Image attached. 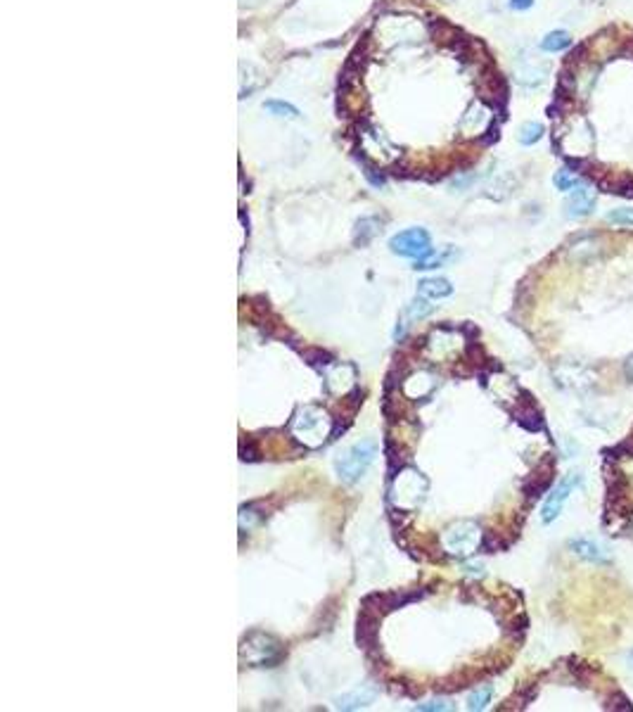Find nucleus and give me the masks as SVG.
<instances>
[{
    "mask_svg": "<svg viewBox=\"0 0 633 712\" xmlns=\"http://www.w3.org/2000/svg\"><path fill=\"white\" fill-rule=\"evenodd\" d=\"M289 432L307 449H318L330 437L332 418L327 416V411L318 409V406H299L292 423H289Z\"/></svg>",
    "mask_w": 633,
    "mask_h": 712,
    "instance_id": "obj_1",
    "label": "nucleus"
},
{
    "mask_svg": "<svg viewBox=\"0 0 633 712\" xmlns=\"http://www.w3.org/2000/svg\"><path fill=\"white\" fill-rule=\"evenodd\" d=\"M427 494V480L422 478L420 470L406 468L399 473V478L391 485V503L401 511H413L420 506V501Z\"/></svg>",
    "mask_w": 633,
    "mask_h": 712,
    "instance_id": "obj_2",
    "label": "nucleus"
},
{
    "mask_svg": "<svg viewBox=\"0 0 633 712\" xmlns=\"http://www.w3.org/2000/svg\"><path fill=\"white\" fill-rule=\"evenodd\" d=\"M377 456V444L373 440H363L353 447H349L344 454L335 461V470L340 475V480L344 482H356L363 473L370 468V463Z\"/></svg>",
    "mask_w": 633,
    "mask_h": 712,
    "instance_id": "obj_3",
    "label": "nucleus"
},
{
    "mask_svg": "<svg viewBox=\"0 0 633 712\" xmlns=\"http://www.w3.org/2000/svg\"><path fill=\"white\" fill-rule=\"evenodd\" d=\"M444 549L448 551L455 558H468L481 546V529L470 520H460L455 525L446 527L442 537Z\"/></svg>",
    "mask_w": 633,
    "mask_h": 712,
    "instance_id": "obj_4",
    "label": "nucleus"
},
{
    "mask_svg": "<svg viewBox=\"0 0 633 712\" xmlns=\"http://www.w3.org/2000/svg\"><path fill=\"white\" fill-rule=\"evenodd\" d=\"M282 655V649L278 644V639H273L271 634H249L242 641V649H240V658L251 667H264V665H273L278 662Z\"/></svg>",
    "mask_w": 633,
    "mask_h": 712,
    "instance_id": "obj_5",
    "label": "nucleus"
},
{
    "mask_svg": "<svg viewBox=\"0 0 633 712\" xmlns=\"http://www.w3.org/2000/svg\"><path fill=\"white\" fill-rule=\"evenodd\" d=\"M389 250L399 256H408V259H425L432 254V240L425 228H408V231L396 233L389 240Z\"/></svg>",
    "mask_w": 633,
    "mask_h": 712,
    "instance_id": "obj_6",
    "label": "nucleus"
},
{
    "mask_svg": "<svg viewBox=\"0 0 633 712\" xmlns=\"http://www.w3.org/2000/svg\"><path fill=\"white\" fill-rule=\"evenodd\" d=\"M581 482H583L581 473H570L567 478H562L560 482H557V487L550 491L548 499H546V503H543V508H541V520H543L546 525L555 520V518L560 516L565 501L570 499V494L577 489L579 485H581Z\"/></svg>",
    "mask_w": 633,
    "mask_h": 712,
    "instance_id": "obj_7",
    "label": "nucleus"
},
{
    "mask_svg": "<svg viewBox=\"0 0 633 712\" xmlns=\"http://www.w3.org/2000/svg\"><path fill=\"white\" fill-rule=\"evenodd\" d=\"M595 205V190L586 188V185H577L570 197H567V216L570 218H583L588 216Z\"/></svg>",
    "mask_w": 633,
    "mask_h": 712,
    "instance_id": "obj_8",
    "label": "nucleus"
},
{
    "mask_svg": "<svg viewBox=\"0 0 633 712\" xmlns=\"http://www.w3.org/2000/svg\"><path fill=\"white\" fill-rule=\"evenodd\" d=\"M353 383H356V373H353V368L346 366V363L332 366L330 371H327V387H330L332 394H340L342 397V394L349 392V387H353Z\"/></svg>",
    "mask_w": 633,
    "mask_h": 712,
    "instance_id": "obj_9",
    "label": "nucleus"
},
{
    "mask_svg": "<svg viewBox=\"0 0 633 712\" xmlns=\"http://www.w3.org/2000/svg\"><path fill=\"white\" fill-rule=\"evenodd\" d=\"M377 695V689L373 684H363V686L353 689L351 693H344L342 698H337V708L340 710H358V708H366L375 700Z\"/></svg>",
    "mask_w": 633,
    "mask_h": 712,
    "instance_id": "obj_10",
    "label": "nucleus"
},
{
    "mask_svg": "<svg viewBox=\"0 0 633 712\" xmlns=\"http://www.w3.org/2000/svg\"><path fill=\"white\" fill-rule=\"evenodd\" d=\"M570 549L579 558L588 560V563H605L608 560L605 549L598 542H593V539H574V542H570Z\"/></svg>",
    "mask_w": 633,
    "mask_h": 712,
    "instance_id": "obj_11",
    "label": "nucleus"
},
{
    "mask_svg": "<svg viewBox=\"0 0 633 712\" xmlns=\"http://www.w3.org/2000/svg\"><path fill=\"white\" fill-rule=\"evenodd\" d=\"M417 294L425 299H444L453 294V285L446 278H425L417 283Z\"/></svg>",
    "mask_w": 633,
    "mask_h": 712,
    "instance_id": "obj_12",
    "label": "nucleus"
},
{
    "mask_svg": "<svg viewBox=\"0 0 633 712\" xmlns=\"http://www.w3.org/2000/svg\"><path fill=\"white\" fill-rule=\"evenodd\" d=\"M550 480H552V463L548 461L531 475V480L524 485V491H527V496H531V499H534V496H541V491L548 489Z\"/></svg>",
    "mask_w": 633,
    "mask_h": 712,
    "instance_id": "obj_13",
    "label": "nucleus"
},
{
    "mask_svg": "<svg viewBox=\"0 0 633 712\" xmlns=\"http://www.w3.org/2000/svg\"><path fill=\"white\" fill-rule=\"evenodd\" d=\"M517 423L522 427H527V430H531V432L543 430V427H546V423H543V418H541L539 411H536L534 404H527L524 409L517 411Z\"/></svg>",
    "mask_w": 633,
    "mask_h": 712,
    "instance_id": "obj_14",
    "label": "nucleus"
},
{
    "mask_svg": "<svg viewBox=\"0 0 633 712\" xmlns=\"http://www.w3.org/2000/svg\"><path fill=\"white\" fill-rule=\"evenodd\" d=\"M570 43L572 39L567 31H550V34L541 41V48H543L546 52H560L565 50V48H570Z\"/></svg>",
    "mask_w": 633,
    "mask_h": 712,
    "instance_id": "obj_15",
    "label": "nucleus"
},
{
    "mask_svg": "<svg viewBox=\"0 0 633 712\" xmlns=\"http://www.w3.org/2000/svg\"><path fill=\"white\" fill-rule=\"evenodd\" d=\"M377 228H380V221L375 216L361 218L356 226V245H368L370 240L377 235Z\"/></svg>",
    "mask_w": 633,
    "mask_h": 712,
    "instance_id": "obj_16",
    "label": "nucleus"
},
{
    "mask_svg": "<svg viewBox=\"0 0 633 712\" xmlns=\"http://www.w3.org/2000/svg\"><path fill=\"white\" fill-rule=\"evenodd\" d=\"M491 695H493V689H491V686H479V689H475V691L470 693V698H468V710H484L486 705L491 703Z\"/></svg>",
    "mask_w": 633,
    "mask_h": 712,
    "instance_id": "obj_17",
    "label": "nucleus"
},
{
    "mask_svg": "<svg viewBox=\"0 0 633 712\" xmlns=\"http://www.w3.org/2000/svg\"><path fill=\"white\" fill-rule=\"evenodd\" d=\"M264 110H268L271 114H276V116H287V119H297V116H299L297 107L289 105V103H282V100H266Z\"/></svg>",
    "mask_w": 633,
    "mask_h": 712,
    "instance_id": "obj_18",
    "label": "nucleus"
},
{
    "mask_svg": "<svg viewBox=\"0 0 633 712\" xmlns=\"http://www.w3.org/2000/svg\"><path fill=\"white\" fill-rule=\"evenodd\" d=\"M541 136H543V126L536 124V121H529V124L519 128V143H522V145H534Z\"/></svg>",
    "mask_w": 633,
    "mask_h": 712,
    "instance_id": "obj_19",
    "label": "nucleus"
},
{
    "mask_svg": "<svg viewBox=\"0 0 633 712\" xmlns=\"http://www.w3.org/2000/svg\"><path fill=\"white\" fill-rule=\"evenodd\" d=\"M579 185V176L570 169H562L555 174V188L557 190H574Z\"/></svg>",
    "mask_w": 633,
    "mask_h": 712,
    "instance_id": "obj_20",
    "label": "nucleus"
},
{
    "mask_svg": "<svg viewBox=\"0 0 633 712\" xmlns=\"http://www.w3.org/2000/svg\"><path fill=\"white\" fill-rule=\"evenodd\" d=\"M432 314V304H427L425 302V297H420V299H415V302L408 307V312H406V316H408L411 321H420V318H425V316Z\"/></svg>",
    "mask_w": 633,
    "mask_h": 712,
    "instance_id": "obj_21",
    "label": "nucleus"
},
{
    "mask_svg": "<svg viewBox=\"0 0 633 712\" xmlns=\"http://www.w3.org/2000/svg\"><path fill=\"white\" fill-rule=\"evenodd\" d=\"M608 710H619V712H631L633 710V705L629 703V698H626L621 691H614L612 695L608 698V705H605Z\"/></svg>",
    "mask_w": 633,
    "mask_h": 712,
    "instance_id": "obj_22",
    "label": "nucleus"
},
{
    "mask_svg": "<svg viewBox=\"0 0 633 712\" xmlns=\"http://www.w3.org/2000/svg\"><path fill=\"white\" fill-rule=\"evenodd\" d=\"M608 221L612 223H626V226H633V207H621V210H614L608 214Z\"/></svg>",
    "mask_w": 633,
    "mask_h": 712,
    "instance_id": "obj_23",
    "label": "nucleus"
},
{
    "mask_svg": "<svg viewBox=\"0 0 633 712\" xmlns=\"http://www.w3.org/2000/svg\"><path fill=\"white\" fill-rule=\"evenodd\" d=\"M453 705H448V700H429V703H422V705H417L415 710H420V712H446L450 710Z\"/></svg>",
    "mask_w": 633,
    "mask_h": 712,
    "instance_id": "obj_24",
    "label": "nucleus"
},
{
    "mask_svg": "<svg viewBox=\"0 0 633 712\" xmlns=\"http://www.w3.org/2000/svg\"><path fill=\"white\" fill-rule=\"evenodd\" d=\"M510 5H512L515 10H527V8L534 5V0H510Z\"/></svg>",
    "mask_w": 633,
    "mask_h": 712,
    "instance_id": "obj_25",
    "label": "nucleus"
},
{
    "mask_svg": "<svg viewBox=\"0 0 633 712\" xmlns=\"http://www.w3.org/2000/svg\"><path fill=\"white\" fill-rule=\"evenodd\" d=\"M626 373H629V378L633 380V356L629 358V361H626Z\"/></svg>",
    "mask_w": 633,
    "mask_h": 712,
    "instance_id": "obj_26",
    "label": "nucleus"
},
{
    "mask_svg": "<svg viewBox=\"0 0 633 712\" xmlns=\"http://www.w3.org/2000/svg\"><path fill=\"white\" fill-rule=\"evenodd\" d=\"M629 660H631V662H633V653H631V655H629Z\"/></svg>",
    "mask_w": 633,
    "mask_h": 712,
    "instance_id": "obj_27",
    "label": "nucleus"
}]
</instances>
